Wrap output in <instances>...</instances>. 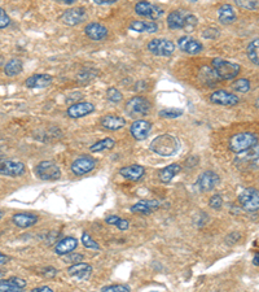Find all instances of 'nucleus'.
<instances>
[{"instance_id": "1", "label": "nucleus", "mask_w": 259, "mask_h": 292, "mask_svg": "<svg viewBox=\"0 0 259 292\" xmlns=\"http://www.w3.org/2000/svg\"><path fill=\"white\" fill-rule=\"evenodd\" d=\"M180 141L173 134H162L158 135L150 142L149 149L156 155L162 157H170L179 152L180 149Z\"/></svg>"}, {"instance_id": "2", "label": "nucleus", "mask_w": 259, "mask_h": 292, "mask_svg": "<svg viewBox=\"0 0 259 292\" xmlns=\"http://www.w3.org/2000/svg\"><path fill=\"white\" fill-rule=\"evenodd\" d=\"M197 17L187 9H177L167 16V26L171 30L192 31L197 26Z\"/></svg>"}, {"instance_id": "3", "label": "nucleus", "mask_w": 259, "mask_h": 292, "mask_svg": "<svg viewBox=\"0 0 259 292\" xmlns=\"http://www.w3.org/2000/svg\"><path fill=\"white\" fill-rule=\"evenodd\" d=\"M211 64H213V70L220 80H235L241 72V66L237 63L224 60V59H220V57L214 59L211 61Z\"/></svg>"}, {"instance_id": "4", "label": "nucleus", "mask_w": 259, "mask_h": 292, "mask_svg": "<svg viewBox=\"0 0 259 292\" xmlns=\"http://www.w3.org/2000/svg\"><path fill=\"white\" fill-rule=\"evenodd\" d=\"M258 145V137L254 133H240L233 135L229 141V149L233 153H242Z\"/></svg>"}, {"instance_id": "5", "label": "nucleus", "mask_w": 259, "mask_h": 292, "mask_svg": "<svg viewBox=\"0 0 259 292\" xmlns=\"http://www.w3.org/2000/svg\"><path fill=\"white\" fill-rule=\"evenodd\" d=\"M152 109L150 102L144 96H134L126 103V110L132 118H140L148 116Z\"/></svg>"}, {"instance_id": "6", "label": "nucleus", "mask_w": 259, "mask_h": 292, "mask_svg": "<svg viewBox=\"0 0 259 292\" xmlns=\"http://www.w3.org/2000/svg\"><path fill=\"white\" fill-rule=\"evenodd\" d=\"M34 173L41 181H56L61 177L60 167L55 161L44 160L38 164L34 169Z\"/></svg>"}, {"instance_id": "7", "label": "nucleus", "mask_w": 259, "mask_h": 292, "mask_svg": "<svg viewBox=\"0 0 259 292\" xmlns=\"http://www.w3.org/2000/svg\"><path fill=\"white\" fill-rule=\"evenodd\" d=\"M148 49L150 53H153L156 56L161 57H169L171 56L175 51V44L171 41L163 38L152 39L148 43Z\"/></svg>"}, {"instance_id": "8", "label": "nucleus", "mask_w": 259, "mask_h": 292, "mask_svg": "<svg viewBox=\"0 0 259 292\" xmlns=\"http://www.w3.org/2000/svg\"><path fill=\"white\" fill-rule=\"evenodd\" d=\"M241 207L248 212H257L259 209V192L254 187L245 188L239 196Z\"/></svg>"}, {"instance_id": "9", "label": "nucleus", "mask_w": 259, "mask_h": 292, "mask_svg": "<svg viewBox=\"0 0 259 292\" xmlns=\"http://www.w3.org/2000/svg\"><path fill=\"white\" fill-rule=\"evenodd\" d=\"M219 182H220V178L215 171L206 170L199 174L197 182H196V187L201 192H209V191L214 190L219 185Z\"/></svg>"}, {"instance_id": "10", "label": "nucleus", "mask_w": 259, "mask_h": 292, "mask_svg": "<svg viewBox=\"0 0 259 292\" xmlns=\"http://www.w3.org/2000/svg\"><path fill=\"white\" fill-rule=\"evenodd\" d=\"M135 12L141 17H147L149 20L161 19L163 13H165V11L161 7L149 3V1H145V0H141V1L136 4Z\"/></svg>"}, {"instance_id": "11", "label": "nucleus", "mask_w": 259, "mask_h": 292, "mask_svg": "<svg viewBox=\"0 0 259 292\" xmlns=\"http://www.w3.org/2000/svg\"><path fill=\"white\" fill-rule=\"evenodd\" d=\"M96 167V160L90 157V156H79L78 159H75L73 161L72 169L73 174L75 175H84L88 174L90 171H92Z\"/></svg>"}, {"instance_id": "12", "label": "nucleus", "mask_w": 259, "mask_h": 292, "mask_svg": "<svg viewBox=\"0 0 259 292\" xmlns=\"http://www.w3.org/2000/svg\"><path fill=\"white\" fill-rule=\"evenodd\" d=\"M210 102L213 104H217V105L233 106L240 103V99L236 94H231L225 90H218V91H214L211 94Z\"/></svg>"}, {"instance_id": "13", "label": "nucleus", "mask_w": 259, "mask_h": 292, "mask_svg": "<svg viewBox=\"0 0 259 292\" xmlns=\"http://www.w3.org/2000/svg\"><path fill=\"white\" fill-rule=\"evenodd\" d=\"M25 173V164L17 160H7L0 164V174L5 177H20Z\"/></svg>"}, {"instance_id": "14", "label": "nucleus", "mask_w": 259, "mask_h": 292, "mask_svg": "<svg viewBox=\"0 0 259 292\" xmlns=\"http://www.w3.org/2000/svg\"><path fill=\"white\" fill-rule=\"evenodd\" d=\"M130 131H131L132 138H134L135 141H145V139L149 137L150 131H152V124H150L149 121L138 118L136 121L132 122Z\"/></svg>"}, {"instance_id": "15", "label": "nucleus", "mask_w": 259, "mask_h": 292, "mask_svg": "<svg viewBox=\"0 0 259 292\" xmlns=\"http://www.w3.org/2000/svg\"><path fill=\"white\" fill-rule=\"evenodd\" d=\"M86 19V11L84 8H73V9H68L62 13L60 17L61 22L68 25V26H77L80 22H83Z\"/></svg>"}, {"instance_id": "16", "label": "nucleus", "mask_w": 259, "mask_h": 292, "mask_svg": "<svg viewBox=\"0 0 259 292\" xmlns=\"http://www.w3.org/2000/svg\"><path fill=\"white\" fill-rule=\"evenodd\" d=\"M94 112L95 105L92 103L79 102L74 103V104H72V105L69 106L68 110H66V114H68L70 118H82L88 116V114L94 113Z\"/></svg>"}, {"instance_id": "17", "label": "nucleus", "mask_w": 259, "mask_h": 292, "mask_svg": "<svg viewBox=\"0 0 259 292\" xmlns=\"http://www.w3.org/2000/svg\"><path fill=\"white\" fill-rule=\"evenodd\" d=\"M68 274L78 281H88L92 274V266L86 262H75L68 268Z\"/></svg>"}, {"instance_id": "18", "label": "nucleus", "mask_w": 259, "mask_h": 292, "mask_svg": "<svg viewBox=\"0 0 259 292\" xmlns=\"http://www.w3.org/2000/svg\"><path fill=\"white\" fill-rule=\"evenodd\" d=\"M178 47L188 55H199L203 49L202 44L197 39L192 38L189 35H184L178 39Z\"/></svg>"}, {"instance_id": "19", "label": "nucleus", "mask_w": 259, "mask_h": 292, "mask_svg": "<svg viewBox=\"0 0 259 292\" xmlns=\"http://www.w3.org/2000/svg\"><path fill=\"white\" fill-rule=\"evenodd\" d=\"M161 203L158 200H140L136 204H134L130 208L131 213L134 214H143V216H148L156 212L157 209H159Z\"/></svg>"}, {"instance_id": "20", "label": "nucleus", "mask_w": 259, "mask_h": 292, "mask_svg": "<svg viewBox=\"0 0 259 292\" xmlns=\"http://www.w3.org/2000/svg\"><path fill=\"white\" fill-rule=\"evenodd\" d=\"M120 174L122 175L123 178L128 179V181L138 182V181H140V179L144 177V174H145V169H144V167H141V165L134 164V165H127V167H120Z\"/></svg>"}, {"instance_id": "21", "label": "nucleus", "mask_w": 259, "mask_h": 292, "mask_svg": "<svg viewBox=\"0 0 259 292\" xmlns=\"http://www.w3.org/2000/svg\"><path fill=\"white\" fill-rule=\"evenodd\" d=\"M84 33L92 41H102L105 39L109 34V31L106 29V26H104L102 23L99 22H90L84 27Z\"/></svg>"}, {"instance_id": "22", "label": "nucleus", "mask_w": 259, "mask_h": 292, "mask_svg": "<svg viewBox=\"0 0 259 292\" xmlns=\"http://www.w3.org/2000/svg\"><path fill=\"white\" fill-rule=\"evenodd\" d=\"M100 125L106 130L117 131V130H120L122 127H124L126 120H124L123 117L116 116V114H106V116H104V117L100 120Z\"/></svg>"}, {"instance_id": "23", "label": "nucleus", "mask_w": 259, "mask_h": 292, "mask_svg": "<svg viewBox=\"0 0 259 292\" xmlns=\"http://www.w3.org/2000/svg\"><path fill=\"white\" fill-rule=\"evenodd\" d=\"M52 76L49 74H34L25 81V86L29 88H44L52 83Z\"/></svg>"}, {"instance_id": "24", "label": "nucleus", "mask_w": 259, "mask_h": 292, "mask_svg": "<svg viewBox=\"0 0 259 292\" xmlns=\"http://www.w3.org/2000/svg\"><path fill=\"white\" fill-rule=\"evenodd\" d=\"M78 247V239H75L73 236H66L64 239H61L55 247V253L59 256H65L70 253Z\"/></svg>"}, {"instance_id": "25", "label": "nucleus", "mask_w": 259, "mask_h": 292, "mask_svg": "<svg viewBox=\"0 0 259 292\" xmlns=\"http://www.w3.org/2000/svg\"><path fill=\"white\" fill-rule=\"evenodd\" d=\"M12 221L16 226H19L21 229H27L34 226L38 222V216L31 214V213H17L12 217Z\"/></svg>"}, {"instance_id": "26", "label": "nucleus", "mask_w": 259, "mask_h": 292, "mask_svg": "<svg viewBox=\"0 0 259 292\" xmlns=\"http://www.w3.org/2000/svg\"><path fill=\"white\" fill-rule=\"evenodd\" d=\"M130 30L136 33H157L158 25L154 21H140L134 20L130 22Z\"/></svg>"}, {"instance_id": "27", "label": "nucleus", "mask_w": 259, "mask_h": 292, "mask_svg": "<svg viewBox=\"0 0 259 292\" xmlns=\"http://www.w3.org/2000/svg\"><path fill=\"white\" fill-rule=\"evenodd\" d=\"M236 12L231 4H223L222 7L218 9V20L219 22L223 23V25H231L236 21Z\"/></svg>"}, {"instance_id": "28", "label": "nucleus", "mask_w": 259, "mask_h": 292, "mask_svg": "<svg viewBox=\"0 0 259 292\" xmlns=\"http://www.w3.org/2000/svg\"><path fill=\"white\" fill-rule=\"evenodd\" d=\"M181 170V167L179 164H171L169 167H163L159 171V181L162 183H170L175 177H177Z\"/></svg>"}, {"instance_id": "29", "label": "nucleus", "mask_w": 259, "mask_h": 292, "mask_svg": "<svg viewBox=\"0 0 259 292\" xmlns=\"http://www.w3.org/2000/svg\"><path fill=\"white\" fill-rule=\"evenodd\" d=\"M22 61L20 60V59H12V60H9L7 64L4 65V73H5L7 77L19 76L20 73L22 72Z\"/></svg>"}, {"instance_id": "30", "label": "nucleus", "mask_w": 259, "mask_h": 292, "mask_svg": "<svg viewBox=\"0 0 259 292\" xmlns=\"http://www.w3.org/2000/svg\"><path fill=\"white\" fill-rule=\"evenodd\" d=\"M114 146H116V141H114L113 138H105V139H102V141L95 143L94 146H91L90 151L94 152V153H98V152L112 149V148H114Z\"/></svg>"}, {"instance_id": "31", "label": "nucleus", "mask_w": 259, "mask_h": 292, "mask_svg": "<svg viewBox=\"0 0 259 292\" xmlns=\"http://www.w3.org/2000/svg\"><path fill=\"white\" fill-rule=\"evenodd\" d=\"M105 222L108 225L116 226L117 229H120V231H126L130 228V222L120 216H108L105 218Z\"/></svg>"}, {"instance_id": "32", "label": "nucleus", "mask_w": 259, "mask_h": 292, "mask_svg": "<svg viewBox=\"0 0 259 292\" xmlns=\"http://www.w3.org/2000/svg\"><path fill=\"white\" fill-rule=\"evenodd\" d=\"M259 39L256 38L254 41H252V42L249 43L248 46V49H246V53H248V57L249 60L252 61L253 64L254 65H258L259 64Z\"/></svg>"}, {"instance_id": "33", "label": "nucleus", "mask_w": 259, "mask_h": 292, "mask_svg": "<svg viewBox=\"0 0 259 292\" xmlns=\"http://www.w3.org/2000/svg\"><path fill=\"white\" fill-rule=\"evenodd\" d=\"M233 91L240 92V94H246L250 90V81L246 78H240V80L235 81L232 83Z\"/></svg>"}, {"instance_id": "34", "label": "nucleus", "mask_w": 259, "mask_h": 292, "mask_svg": "<svg viewBox=\"0 0 259 292\" xmlns=\"http://www.w3.org/2000/svg\"><path fill=\"white\" fill-rule=\"evenodd\" d=\"M21 289L16 285L15 282L9 279H1L0 281V292H20Z\"/></svg>"}, {"instance_id": "35", "label": "nucleus", "mask_w": 259, "mask_h": 292, "mask_svg": "<svg viewBox=\"0 0 259 292\" xmlns=\"http://www.w3.org/2000/svg\"><path fill=\"white\" fill-rule=\"evenodd\" d=\"M80 239H82L83 246L88 248V250H100V244L98 242H95L92 238H91L90 234H87V232H83L82 236H80Z\"/></svg>"}, {"instance_id": "36", "label": "nucleus", "mask_w": 259, "mask_h": 292, "mask_svg": "<svg viewBox=\"0 0 259 292\" xmlns=\"http://www.w3.org/2000/svg\"><path fill=\"white\" fill-rule=\"evenodd\" d=\"M106 98H108V100H109V102L114 103V104H117V103H120L122 100H123V95H122V92H120V90L116 87L108 88V91H106Z\"/></svg>"}, {"instance_id": "37", "label": "nucleus", "mask_w": 259, "mask_h": 292, "mask_svg": "<svg viewBox=\"0 0 259 292\" xmlns=\"http://www.w3.org/2000/svg\"><path fill=\"white\" fill-rule=\"evenodd\" d=\"M183 116V110L178 108H166V109L159 110V117L163 118H178Z\"/></svg>"}, {"instance_id": "38", "label": "nucleus", "mask_w": 259, "mask_h": 292, "mask_svg": "<svg viewBox=\"0 0 259 292\" xmlns=\"http://www.w3.org/2000/svg\"><path fill=\"white\" fill-rule=\"evenodd\" d=\"M235 4L237 7L248 11H257L258 8V0H235Z\"/></svg>"}, {"instance_id": "39", "label": "nucleus", "mask_w": 259, "mask_h": 292, "mask_svg": "<svg viewBox=\"0 0 259 292\" xmlns=\"http://www.w3.org/2000/svg\"><path fill=\"white\" fill-rule=\"evenodd\" d=\"M102 292H130L131 287L126 285H110L101 289Z\"/></svg>"}, {"instance_id": "40", "label": "nucleus", "mask_w": 259, "mask_h": 292, "mask_svg": "<svg viewBox=\"0 0 259 292\" xmlns=\"http://www.w3.org/2000/svg\"><path fill=\"white\" fill-rule=\"evenodd\" d=\"M209 205H210L213 209H215V210H219L223 205V197L219 194L213 195V196L210 197V200H209Z\"/></svg>"}, {"instance_id": "41", "label": "nucleus", "mask_w": 259, "mask_h": 292, "mask_svg": "<svg viewBox=\"0 0 259 292\" xmlns=\"http://www.w3.org/2000/svg\"><path fill=\"white\" fill-rule=\"evenodd\" d=\"M9 25H11V17L3 8H0V29H5Z\"/></svg>"}, {"instance_id": "42", "label": "nucleus", "mask_w": 259, "mask_h": 292, "mask_svg": "<svg viewBox=\"0 0 259 292\" xmlns=\"http://www.w3.org/2000/svg\"><path fill=\"white\" fill-rule=\"evenodd\" d=\"M240 239H241V234H240V232L233 231V232H231L229 235L225 236L224 242H225V244H227V246H233V244H236L237 242H239V240H240Z\"/></svg>"}, {"instance_id": "43", "label": "nucleus", "mask_w": 259, "mask_h": 292, "mask_svg": "<svg viewBox=\"0 0 259 292\" xmlns=\"http://www.w3.org/2000/svg\"><path fill=\"white\" fill-rule=\"evenodd\" d=\"M219 34H220V33H219V29H217V27H209V29H206V30L202 33L203 37L207 39L218 38Z\"/></svg>"}, {"instance_id": "44", "label": "nucleus", "mask_w": 259, "mask_h": 292, "mask_svg": "<svg viewBox=\"0 0 259 292\" xmlns=\"http://www.w3.org/2000/svg\"><path fill=\"white\" fill-rule=\"evenodd\" d=\"M95 77H96V73H92V74H91L90 69H88V70H86V72L79 73L78 80L82 81V82H87V81H91L92 78H95Z\"/></svg>"}, {"instance_id": "45", "label": "nucleus", "mask_w": 259, "mask_h": 292, "mask_svg": "<svg viewBox=\"0 0 259 292\" xmlns=\"http://www.w3.org/2000/svg\"><path fill=\"white\" fill-rule=\"evenodd\" d=\"M65 256H66V258H65V261L66 262H80L83 260V254H80V253H74V254H72V252H70V253H68V254H65Z\"/></svg>"}, {"instance_id": "46", "label": "nucleus", "mask_w": 259, "mask_h": 292, "mask_svg": "<svg viewBox=\"0 0 259 292\" xmlns=\"http://www.w3.org/2000/svg\"><path fill=\"white\" fill-rule=\"evenodd\" d=\"M41 274L45 278H55L57 274V270L55 268H52V266H48V268H44V269L41 270Z\"/></svg>"}, {"instance_id": "47", "label": "nucleus", "mask_w": 259, "mask_h": 292, "mask_svg": "<svg viewBox=\"0 0 259 292\" xmlns=\"http://www.w3.org/2000/svg\"><path fill=\"white\" fill-rule=\"evenodd\" d=\"M11 279L13 282H15L16 285L19 286L20 289L22 290V289H25V287H26V281H25V279H22V278H20V277H11Z\"/></svg>"}, {"instance_id": "48", "label": "nucleus", "mask_w": 259, "mask_h": 292, "mask_svg": "<svg viewBox=\"0 0 259 292\" xmlns=\"http://www.w3.org/2000/svg\"><path fill=\"white\" fill-rule=\"evenodd\" d=\"M57 236H59V231H51L48 234V240L45 242L47 243V246H51V244L55 242V240L57 239Z\"/></svg>"}, {"instance_id": "49", "label": "nucleus", "mask_w": 259, "mask_h": 292, "mask_svg": "<svg viewBox=\"0 0 259 292\" xmlns=\"http://www.w3.org/2000/svg\"><path fill=\"white\" fill-rule=\"evenodd\" d=\"M120 0H94L95 4H99V5H109V4H114Z\"/></svg>"}, {"instance_id": "50", "label": "nucleus", "mask_w": 259, "mask_h": 292, "mask_svg": "<svg viewBox=\"0 0 259 292\" xmlns=\"http://www.w3.org/2000/svg\"><path fill=\"white\" fill-rule=\"evenodd\" d=\"M33 292H53L51 287H47V286H43V287H35V289L31 290Z\"/></svg>"}, {"instance_id": "51", "label": "nucleus", "mask_w": 259, "mask_h": 292, "mask_svg": "<svg viewBox=\"0 0 259 292\" xmlns=\"http://www.w3.org/2000/svg\"><path fill=\"white\" fill-rule=\"evenodd\" d=\"M8 260H9V257L0 252V265H4V264H7Z\"/></svg>"}, {"instance_id": "52", "label": "nucleus", "mask_w": 259, "mask_h": 292, "mask_svg": "<svg viewBox=\"0 0 259 292\" xmlns=\"http://www.w3.org/2000/svg\"><path fill=\"white\" fill-rule=\"evenodd\" d=\"M56 1H60V3L64 4H73L74 1H77V0H56Z\"/></svg>"}, {"instance_id": "53", "label": "nucleus", "mask_w": 259, "mask_h": 292, "mask_svg": "<svg viewBox=\"0 0 259 292\" xmlns=\"http://www.w3.org/2000/svg\"><path fill=\"white\" fill-rule=\"evenodd\" d=\"M258 257H259V256H258V253H257L256 256H254V260H253V264H254V265H256V266H258V265H259Z\"/></svg>"}, {"instance_id": "54", "label": "nucleus", "mask_w": 259, "mask_h": 292, "mask_svg": "<svg viewBox=\"0 0 259 292\" xmlns=\"http://www.w3.org/2000/svg\"><path fill=\"white\" fill-rule=\"evenodd\" d=\"M188 1H191V3H196L197 0H188Z\"/></svg>"}, {"instance_id": "55", "label": "nucleus", "mask_w": 259, "mask_h": 292, "mask_svg": "<svg viewBox=\"0 0 259 292\" xmlns=\"http://www.w3.org/2000/svg\"><path fill=\"white\" fill-rule=\"evenodd\" d=\"M1 216H3V213H1V212H0V218H1Z\"/></svg>"}]
</instances>
